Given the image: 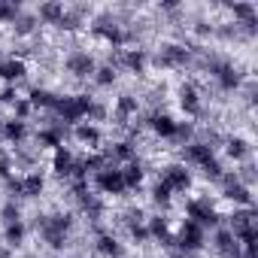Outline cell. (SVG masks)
Masks as SVG:
<instances>
[{
  "label": "cell",
  "mask_w": 258,
  "mask_h": 258,
  "mask_svg": "<svg viewBox=\"0 0 258 258\" xmlns=\"http://www.w3.org/2000/svg\"><path fill=\"white\" fill-rule=\"evenodd\" d=\"M64 67H67V73L76 76V79L94 76V70H97V64H94V58H91L88 52H70V55L64 58Z\"/></svg>",
  "instance_id": "cell-5"
},
{
  "label": "cell",
  "mask_w": 258,
  "mask_h": 258,
  "mask_svg": "<svg viewBox=\"0 0 258 258\" xmlns=\"http://www.w3.org/2000/svg\"><path fill=\"white\" fill-rule=\"evenodd\" d=\"M173 258H191V255H185V252H176V255H173Z\"/></svg>",
  "instance_id": "cell-35"
},
{
  "label": "cell",
  "mask_w": 258,
  "mask_h": 258,
  "mask_svg": "<svg viewBox=\"0 0 258 258\" xmlns=\"http://www.w3.org/2000/svg\"><path fill=\"white\" fill-rule=\"evenodd\" d=\"M182 158L201 167V164H207L210 158H216V149H213V146H207V143H198V140H195V143H188V146L182 149Z\"/></svg>",
  "instance_id": "cell-13"
},
{
  "label": "cell",
  "mask_w": 258,
  "mask_h": 258,
  "mask_svg": "<svg viewBox=\"0 0 258 258\" xmlns=\"http://www.w3.org/2000/svg\"><path fill=\"white\" fill-rule=\"evenodd\" d=\"M179 106L185 115H201V94L195 85H182L179 88Z\"/></svg>",
  "instance_id": "cell-15"
},
{
  "label": "cell",
  "mask_w": 258,
  "mask_h": 258,
  "mask_svg": "<svg viewBox=\"0 0 258 258\" xmlns=\"http://www.w3.org/2000/svg\"><path fill=\"white\" fill-rule=\"evenodd\" d=\"M137 109H140V100H137L134 94H121V97L115 100V118H118V124L134 121V118H137Z\"/></svg>",
  "instance_id": "cell-12"
},
{
  "label": "cell",
  "mask_w": 258,
  "mask_h": 258,
  "mask_svg": "<svg viewBox=\"0 0 258 258\" xmlns=\"http://www.w3.org/2000/svg\"><path fill=\"white\" fill-rule=\"evenodd\" d=\"M13 112H16L13 118H19V121H28V115L34 112V106H31V103H28L25 97H19V100L13 103Z\"/></svg>",
  "instance_id": "cell-30"
},
{
  "label": "cell",
  "mask_w": 258,
  "mask_h": 258,
  "mask_svg": "<svg viewBox=\"0 0 258 258\" xmlns=\"http://www.w3.org/2000/svg\"><path fill=\"white\" fill-rule=\"evenodd\" d=\"M225 152H228L234 161H243V158H249L252 149H249V143H246L243 137H228V140H225Z\"/></svg>",
  "instance_id": "cell-25"
},
{
  "label": "cell",
  "mask_w": 258,
  "mask_h": 258,
  "mask_svg": "<svg viewBox=\"0 0 258 258\" xmlns=\"http://www.w3.org/2000/svg\"><path fill=\"white\" fill-rule=\"evenodd\" d=\"M37 143H40V146H49V149H61V146H64V131H61V124L43 127V131L37 134Z\"/></svg>",
  "instance_id": "cell-21"
},
{
  "label": "cell",
  "mask_w": 258,
  "mask_h": 258,
  "mask_svg": "<svg viewBox=\"0 0 258 258\" xmlns=\"http://www.w3.org/2000/svg\"><path fill=\"white\" fill-rule=\"evenodd\" d=\"M25 137H28V121H19V118L4 121V140H10V143H25Z\"/></svg>",
  "instance_id": "cell-20"
},
{
  "label": "cell",
  "mask_w": 258,
  "mask_h": 258,
  "mask_svg": "<svg viewBox=\"0 0 258 258\" xmlns=\"http://www.w3.org/2000/svg\"><path fill=\"white\" fill-rule=\"evenodd\" d=\"M158 182H164L170 191H185V188L191 185V173H188L182 164H170V167L161 170V179H158Z\"/></svg>",
  "instance_id": "cell-6"
},
{
  "label": "cell",
  "mask_w": 258,
  "mask_h": 258,
  "mask_svg": "<svg viewBox=\"0 0 258 258\" xmlns=\"http://www.w3.org/2000/svg\"><path fill=\"white\" fill-rule=\"evenodd\" d=\"M115 79H118V73H115V67H109V64H100V67L94 70V82H97L100 88H109Z\"/></svg>",
  "instance_id": "cell-27"
},
{
  "label": "cell",
  "mask_w": 258,
  "mask_h": 258,
  "mask_svg": "<svg viewBox=\"0 0 258 258\" xmlns=\"http://www.w3.org/2000/svg\"><path fill=\"white\" fill-rule=\"evenodd\" d=\"M43 188H46L43 173L31 170V173H25V176H22V195H25V198H37V195H43Z\"/></svg>",
  "instance_id": "cell-18"
},
{
  "label": "cell",
  "mask_w": 258,
  "mask_h": 258,
  "mask_svg": "<svg viewBox=\"0 0 258 258\" xmlns=\"http://www.w3.org/2000/svg\"><path fill=\"white\" fill-rule=\"evenodd\" d=\"M13 176V158H0V179H10Z\"/></svg>",
  "instance_id": "cell-34"
},
{
  "label": "cell",
  "mask_w": 258,
  "mask_h": 258,
  "mask_svg": "<svg viewBox=\"0 0 258 258\" xmlns=\"http://www.w3.org/2000/svg\"><path fill=\"white\" fill-rule=\"evenodd\" d=\"M64 16V4H40L37 10V22H46V25H58Z\"/></svg>",
  "instance_id": "cell-24"
},
{
  "label": "cell",
  "mask_w": 258,
  "mask_h": 258,
  "mask_svg": "<svg viewBox=\"0 0 258 258\" xmlns=\"http://www.w3.org/2000/svg\"><path fill=\"white\" fill-rule=\"evenodd\" d=\"M188 58H191V49H185L179 43H167V46L158 49L155 64L158 67H182V64H188Z\"/></svg>",
  "instance_id": "cell-3"
},
{
  "label": "cell",
  "mask_w": 258,
  "mask_h": 258,
  "mask_svg": "<svg viewBox=\"0 0 258 258\" xmlns=\"http://www.w3.org/2000/svg\"><path fill=\"white\" fill-rule=\"evenodd\" d=\"M55 97H58V94H52L49 88H31V94H28L25 100H28L34 109H52V106H55Z\"/></svg>",
  "instance_id": "cell-22"
},
{
  "label": "cell",
  "mask_w": 258,
  "mask_h": 258,
  "mask_svg": "<svg viewBox=\"0 0 258 258\" xmlns=\"http://www.w3.org/2000/svg\"><path fill=\"white\" fill-rule=\"evenodd\" d=\"M52 170L58 173V176H76V155L70 152V149H55V158H52Z\"/></svg>",
  "instance_id": "cell-11"
},
{
  "label": "cell",
  "mask_w": 258,
  "mask_h": 258,
  "mask_svg": "<svg viewBox=\"0 0 258 258\" xmlns=\"http://www.w3.org/2000/svg\"><path fill=\"white\" fill-rule=\"evenodd\" d=\"M0 140H4V121H0Z\"/></svg>",
  "instance_id": "cell-37"
},
{
  "label": "cell",
  "mask_w": 258,
  "mask_h": 258,
  "mask_svg": "<svg viewBox=\"0 0 258 258\" xmlns=\"http://www.w3.org/2000/svg\"><path fill=\"white\" fill-rule=\"evenodd\" d=\"M176 118L173 115H167V112H152L149 115V127L158 134V137H164V140H173L176 137Z\"/></svg>",
  "instance_id": "cell-9"
},
{
  "label": "cell",
  "mask_w": 258,
  "mask_h": 258,
  "mask_svg": "<svg viewBox=\"0 0 258 258\" xmlns=\"http://www.w3.org/2000/svg\"><path fill=\"white\" fill-rule=\"evenodd\" d=\"M127 234H131V240H137V243L149 240V228L146 225H127Z\"/></svg>",
  "instance_id": "cell-33"
},
{
  "label": "cell",
  "mask_w": 258,
  "mask_h": 258,
  "mask_svg": "<svg viewBox=\"0 0 258 258\" xmlns=\"http://www.w3.org/2000/svg\"><path fill=\"white\" fill-rule=\"evenodd\" d=\"M94 246H97V252L106 255V258H121V252H124V246H121L118 237H112V234H100Z\"/></svg>",
  "instance_id": "cell-19"
},
{
  "label": "cell",
  "mask_w": 258,
  "mask_h": 258,
  "mask_svg": "<svg viewBox=\"0 0 258 258\" xmlns=\"http://www.w3.org/2000/svg\"><path fill=\"white\" fill-rule=\"evenodd\" d=\"M173 243L188 255V252H195V249H201V246H204V228H201L198 222L185 219V225L179 228V234L173 237Z\"/></svg>",
  "instance_id": "cell-2"
},
{
  "label": "cell",
  "mask_w": 258,
  "mask_h": 258,
  "mask_svg": "<svg viewBox=\"0 0 258 258\" xmlns=\"http://www.w3.org/2000/svg\"><path fill=\"white\" fill-rule=\"evenodd\" d=\"M28 76V64H25V58H4V61H0V79H4L7 85H19L22 79Z\"/></svg>",
  "instance_id": "cell-7"
},
{
  "label": "cell",
  "mask_w": 258,
  "mask_h": 258,
  "mask_svg": "<svg viewBox=\"0 0 258 258\" xmlns=\"http://www.w3.org/2000/svg\"><path fill=\"white\" fill-rule=\"evenodd\" d=\"M0 216H4V222L10 225V222H22V210H19V204L16 201H10L4 210H0Z\"/></svg>",
  "instance_id": "cell-32"
},
{
  "label": "cell",
  "mask_w": 258,
  "mask_h": 258,
  "mask_svg": "<svg viewBox=\"0 0 258 258\" xmlns=\"http://www.w3.org/2000/svg\"><path fill=\"white\" fill-rule=\"evenodd\" d=\"M13 31H16V37H31V34L37 31V16H31V13H19V19L13 22Z\"/></svg>",
  "instance_id": "cell-26"
},
{
  "label": "cell",
  "mask_w": 258,
  "mask_h": 258,
  "mask_svg": "<svg viewBox=\"0 0 258 258\" xmlns=\"http://www.w3.org/2000/svg\"><path fill=\"white\" fill-rule=\"evenodd\" d=\"M137 158V146L131 143V140H121V143H115L109 152H106V161H134Z\"/></svg>",
  "instance_id": "cell-17"
},
{
  "label": "cell",
  "mask_w": 258,
  "mask_h": 258,
  "mask_svg": "<svg viewBox=\"0 0 258 258\" xmlns=\"http://www.w3.org/2000/svg\"><path fill=\"white\" fill-rule=\"evenodd\" d=\"M19 13H22L19 4H4V0H0V22H16Z\"/></svg>",
  "instance_id": "cell-29"
},
{
  "label": "cell",
  "mask_w": 258,
  "mask_h": 258,
  "mask_svg": "<svg viewBox=\"0 0 258 258\" xmlns=\"http://www.w3.org/2000/svg\"><path fill=\"white\" fill-rule=\"evenodd\" d=\"M146 61H149L146 49H124V52H121V64L131 70V73H137V76L146 70Z\"/></svg>",
  "instance_id": "cell-16"
},
{
  "label": "cell",
  "mask_w": 258,
  "mask_h": 258,
  "mask_svg": "<svg viewBox=\"0 0 258 258\" xmlns=\"http://www.w3.org/2000/svg\"><path fill=\"white\" fill-rule=\"evenodd\" d=\"M73 228V216L70 213H52V216H37V231L43 237V243H49L52 249H64L67 237Z\"/></svg>",
  "instance_id": "cell-1"
},
{
  "label": "cell",
  "mask_w": 258,
  "mask_h": 258,
  "mask_svg": "<svg viewBox=\"0 0 258 258\" xmlns=\"http://www.w3.org/2000/svg\"><path fill=\"white\" fill-rule=\"evenodd\" d=\"M25 234H28L25 222H10V225L4 228V240H7L10 249H19V246L25 243Z\"/></svg>",
  "instance_id": "cell-23"
},
{
  "label": "cell",
  "mask_w": 258,
  "mask_h": 258,
  "mask_svg": "<svg viewBox=\"0 0 258 258\" xmlns=\"http://www.w3.org/2000/svg\"><path fill=\"white\" fill-rule=\"evenodd\" d=\"M201 170H204V176H207V179H222V173H225V170H222V164H219V158H210L207 164H201Z\"/></svg>",
  "instance_id": "cell-31"
},
{
  "label": "cell",
  "mask_w": 258,
  "mask_h": 258,
  "mask_svg": "<svg viewBox=\"0 0 258 258\" xmlns=\"http://www.w3.org/2000/svg\"><path fill=\"white\" fill-rule=\"evenodd\" d=\"M73 137H76L82 146H88V149H97V146H100V140H103L100 127H97V124H91V121H79V124H73Z\"/></svg>",
  "instance_id": "cell-8"
},
{
  "label": "cell",
  "mask_w": 258,
  "mask_h": 258,
  "mask_svg": "<svg viewBox=\"0 0 258 258\" xmlns=\"http://www.w3.org/2000/svg\"><path fill=\"white\" fill-rule=\"evenodd\" d=\"M216 252L225 255V258H240V243H237L231 228H219L216 231Z\"/></svg>",
  "instance_id": "cell-10"
},
{
  "label": "cell",
  "mask_w": 258,
  "mask_h": 258,
  "mask_svg": "<svg viewBox=\"0 0 258 258\" xmlns=\"http://www.w3.org/2000/svg\"><path fill=\"white\" fill-rule=\"evenodd\" d=\"M121 170V179H124V188H140L143 185V176H146V170H143V161H127L124 167H118Z\"/></svg>",
  "instance_id": "cell-14"
},
{
  "label": "cell",
  "mask_w": 258,
  "mask_h": 258,
  "mask_svg": "<svg viewBox=\"0 0 258 258\" xmlns=\"http://www.w3.org/2000/svg\"><path fill=\"white\" fill-rule=\"evenodd\" d=\"M170 198H173V191H170L164 182H155V188H152V201H155L161 210H167V207H170Z\"/></svg>",
  "instance_id": "cell-28"
},
{
  "label": "cell",
  "mask_w": 258,
  "mask_h": 258,
  "mask_svg": "<svg viewBox=\"0 0 258 258\" xmlns=\"http://www.w3.org/2000/svg\"><path fill=\"white\" fill-rule=\"evenodd\" d=\"M94 182H97V188H100L103 195H124V191H127V188H124V179H121V170H118V167H109V164L94 173Z\"/></svg>",
  "instance_id": "cell-4"
},
{
  "label": "cell",
  "mask_w": 258,
  "mask_h": 258,
  "mask_svg": "<svg viewBox=\"0 0 258 258\" xmlns=\"http://www.w3.org/2000/svg\"><path fill=\"white\" fill-rule=\"evenodd\" d=\"M0 258H10V252H7V249H0Z\"/></svg>",
  "instance_id": "cell-36"
}]
</instances>
